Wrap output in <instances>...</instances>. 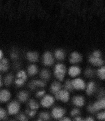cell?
<instances>
[{
  "label": "cell",
  "mask_w": 105,
  "mask_h": 121,
  "mask_svg": "<svg viewBox=\"0 0 105 121\" xmlns=\"http://www.w3.org/2000/svg\"><path fill=\"white\" fill-rule=\"evenodd\" d=\"M66 72L65 66L61 64H57L54 70V74L56 78L60 81H63Z\"/></svg>",
  "instance_id": "1"
},
{
  "label": "cell",
  "mask_w": 105,
  "mask_h": 121,
  "mask_svg": "<svg viewBox=\"0 0 105 121\" xmlns=\"http://www.w3.org/2000/svg\"><path fill=\"white\" fill-rule=\"evenodd\" d=\"M27 79V75L24 71H19L17 74L15 83L18 87L22 86L25 83Z\"/></svg>",
  "instance_id": "2"
},
{
  "label": "cell",
  "mask_w": 105,
  "mask_h": 121,
  "mask_svg": "<svg viewBox=\"0 0 105 121\" xmlns=\"http://www.w3.org/2000/svg\"><path fill=\"white\" fill-rule=\"evenodd\" d=\"M7 108L9 114L14 115L19 112L20 108V105L18 101H13L9 104Z\"/></svg>",
  "instance_id": "3"
},
{
  "label": "cell",
  "mask_w": 105,
  "mask_h": 121,
  "mask_svg": "<svg viewBox=\"0 0 105 121\" xmlns=\"http://www.w3.org/2000/svg\"><path fill=\"white\" fill-rule=\"evenodd\" d=\"M54 103L53 97L50 95H47L42 97L40 101V104L44 108H48L52 106Z\"/></svg>",
  "instance_id": "4"
},
{
  "label": "cell",
  "mask_w": 105,
  "mask_h": 121,
  "mask_svg": "<svg viewBox=\"0 0 105 121\" xmlns=\"http://www.w3.org/2000/svg\"><path fill=\"white\" fill-rule=\"evenodd\" d=\"M55 95V98L57 100H61L65 102H67L69 100V93L66 90H61Z\"/></svg>",
  "instance_id": "5"
},
{
  "label": "cell",
  "mask_w": 105,
  "mask_h": 121,
  "mask_svg": "<svg viewBox=\"0 0 105 121\" xmlns=\"http://www.w3.org/2000/svg\"><path fill=\"white\" fill-rule=\"evenodd\" d=\"M11 95L10 92L7 89H3L0 93V100L2 103H6L10 99Z\"/></svg>",
  "instance_id": "6"
},
{
  "label": "cell",
  "mask_w": 105,
  "mask_h": 121,
  "mask_svg": "<svg viewBox=\"0 0 105 121\" xmlns=\"http://www.w3.org/2000/svg\"><path fill=\"white\" fill-rule=\"evenodd\" d=\"M46 83L44 81L35 80L32 81L29 84L30 88L34 90L37 87H43L45 86Z\"/></svg>",
  "instance_id": "7"
},
{
  "label": "cell",
  "mask_w": 105,
  "mask_h": 121,
  "mask_svg": "<svg viewBox=\"0 0 105 121\" xmlns=\"http://www.w3.org/2000/svg\"><path fill=\"white\" fill-rule=\"evenodd\" d=\"M65 113V111L63 108L59 107H56L52 111V115L53 117L56 119L61 118Z\"/></svg>",
  "instance_id": "8"
},
{
  "label": "cell",
  "mask_w": 105,
  "mask_h": 121,
  "mask_svg": "<svg viewBox=\"0 0 105 121\" xmlns=\"http://www.w3.org/2000/svg\"><path fill=\"white\" fill-rule=\"evenodd\" d=\"M53 59L52 54L49 52H45L43 56V62L45 65H51L53 62Z\"/></svg>",
  "instance_id": "9"
},
{
  "label": "cell",
  "mask_w": 105,
  "mask_h": 121,
  "mask_svg": "<svg viewBox=\"0 0 105 121\" xmlns=\"http://www.w3.org/2000/svg\"><path fill=\"white\" fill-rule=\"evenodd\" d=\"M74 88L77 90H83L85 88V84L82 80L77 79L72 82Z\"/></svg>",
  "instance_id": "10"
},
{
  "label": "cell",
  "mask_w": 105,
  "mask_h": 121,
  "mask_svg": "<svg viewBox=\"0 0 105 121\" xmlns=\"http://www.w3.org/2000/svg\"><path fill=\"white\" fill-rule=\"evenodd\" d=\"M61 86L60 83L57 81L52 82L50 86V91L54 95L61 90Z\"/></svg>",
  "instance_id": "11"
},
{
  "label": "cell",
  "mask_w": 105,
  "mask_h": 121,
  "mask_svg": "<svg viewBox=\"0 0 105 121\" xmlns=\"http://www.w3.org/2000/svg\"><path fill=\"white\" fill-rule=\"evenodd\" d=\"M17 97L19 101L24 103L28 100L29 98V94L26 91H22L18 93Z\"/></svg>",
  "instance_id": "12"
},
{
  "label": "cell",
  "mask_w": 105,
  "mask_h": 121,
  "mask_svg": "<svg viewBox=\"0 0 105 121\" xmlns=\"http://www.w3.org/2000/svg\"><path fill=\"white\" fill-rule=\"evenodd\" d=\"M9 67L8 60L6 59H2L0 63V70L2 72H4L7 71Z\"/></svg>",
  "instance_id": "13"
},
{
  "label": "cell",
  "mask_w": 105,
  "mask_h": 121,
  "mask_svg": "<svg viewBox=\"0 0 105 121\" xmlns=\"http://www.w3.org/2000/svg\"><path fill=\"white\" fill-rule=\"evenodd\" d=\"M27 57L30 61L36 62L38 59V55L37 52H30L27 54Z\"/></svg>",
  "instance_id": "14"
},
{
  "label": "cell",
  "mask_w": 105,
  "mask_h": 121,
  "mask_svg": "<svg viewBox=\"0 0 105 121\" xmlns=\"http://www.w3.org/2000/svg\"><path fill=\"white\" fill-rule=\"evenodd\" d=\"M94 106L96 111L105 109V98L101 99L95 103Z\"/></svg>",
  "instance_id": "15"
},
{
  "label": "cell",
  "mask_w": 105,
  "mask_h": 121,
  "mask_svg": "<svg viewBox=\"0 0 105 121\" xmlns=\"http://www.w3.org/2000/svg\"><path fill=\"white\" fill-rule=\"evenodd\" d=\"M38 72V68L37 66L34 65H31L29 66L28 69V74L31 76L36 75Z\"/></svg>",
  "instance_id": "16"
},
{
  "label": "cell",
  "mask_w": 105,
  "mask_h": 121,
  "mask_svg": "<svg viewBox=\"0 0 105 121\" xmlns=\"http://www.w3.org/2000/svg\"><path fill=\"white\" fill-rule=\"evenodd\" d=\"M73 102L76 106L81 107L84 104V100L83 97L81 96H77L73 99Z\"/></svg>",
  "instance_id": "17"
},
{
  "label": "cell",
  "mask_w": 105,
  "mask_h": 121,
  "mask_svg": "<svg viewBox=\"0 0 105 121\" xmlns=\"http://www.w3.org/2000/svg\"><path fill=\"white\" fill-rule=\"evenodd\" d=\"M80 72V70L79 68L76 67H73L70 68L69 73L71 77H74L78 75Z\"/></svg>",
  "instance_id": "18"
},
{
  "label": "cell",
  "mask_w": 105,
  "mask_h": 121,
  "mask_svg": "<svg viewBox=\"0 0 105 121\" xmlns=\"http://www.w3.org/2000/svg\"><path fill=\"white\" fill-rule=\"evenodd\" d=\"M90 62L94 65L96 66H100L103 63L102 60L100 59V57L95 56H92L90 58Z\"/></svg>",
  "instance_id": "19"
},
{
  "label": "cell",
  "mask_w": 105,
  "mask_h": 121,
  "mask_svg": "<svg viewBox=\"0 0 105 121\" xmlns=\"http://www.w3.org/2000/svg\"><path fill=\"white\" fill-rule=\"evenodd\" d=\"M41 78L44 81H47L50 78V74L49 72L46 69L43 70L40 73Z\"/></svg>",
  "instance_id": "20"
},
{
  "label": "cell",
  "mask_w": 105,
  "mask_h": 121,
  "mask_svg": "<svg viewBox=\"0 0 105 121\" xmlns=\"http://www.w3.org/2000/svg\"><path fill=\"white\" fill-rule=\"evenodd\" d=\"M81 59V56L79 54L76 52H74L72 54L70 62L72 63H75L80 61Z\"/></svg>",
  "instance_id": "21"
},
{
  "label": "cell",
  "mask_w": 105,
  "mask_h": 121,
  "mask_svg": "<svg viewBox=\"0 0 105 121\" xmlns=\"http://www.w3.org/2000/svg\"><path fill=\"white\" fill-rule=\"evenodd\" d=\"M50 116L49 114L46 112H41L39 114V118L38 121H46L49 120Z\"/></svg>",
  "instance_id": "22"
},
{
  "label": "cell",
  "mask_w": 105,
  "mask_h": 121,
  "mask_svg": "<svg viewBox=\"0 0 105 121\" xmlns=\"http://www.w3.org/2000/svg\"><path fill=\"white\" fill-rule=\"evenodd\" d=\"M28 106L30 109L32 110H35L38 108L39 106L38 103L34 99H31L29 101Z\"/></svg>",
  "instance_id": "23"
},
{
  "label": "cell",
  "mask_w": 105,
  "mask_h": 121,
  "mask_svg": "<svg viewBox=\"0 0 105 121\" xmlns=\"http://www.w3.org/2000/svg\"><path fill=\"white\" fill-rule=\"evenodd\" d=\"M13 79V76L11 74H9L6 76L5 78L4 82L6 85L9 86L12 83Z\"/></svg>",
  "instance_id": "24"
},
{
  "label": "cell",
  "mask_w": 105,
  "mask_h": 121,
  "mask_svg": "<svg viewBox=\"0 0 105 121\" xmlns=\"http://www.w3.org/2000/svg\"><path fill=\"white\" fill-rule=\"evenodd\" d=\"M95 89V85L92 82L89 83L87 86V92L88 95H91Z\"/></svg>",
  "instance_id": "25"
},
{
  "label": "cell",
  "mask_w": 105,
  "mask_h": 121,
  "mask_svg": "<svg viewBox=\"0 0 105 121\" xmlns=\"http://www.w3.org/2000/svg\"><path fill=\"white\" fill-rule=\"evenodd\" d=\"M99 77L102 80L105 79V67H102L99 69L98 71Z\"/></svg>",
  "instance_id": "26"
},
{
  "label": "cell",
  "mask_w": 105,
  "mask_h": 121,
  "mask_svg": "<svg viewBox=\"0 0 105 121\" xmlns=\"http://www.w3.org/2000/svg\"><path fill=\"white\" fill-rule=\"evenodd\" d=\"M7 114L6 112L3 108L0 109V119L1 120H5L7 118Z\"/></svg>",
  "instance_id": "27"
},
{
  "label": "cell",
  "mask_w": 105,
  "mask_h": 121,
  "mask_svg": "<svg viewBox=\"0 0 105 121\" xmlns=\"http://www.w3.org/2000/svg\"><path fill=\"white\" fill-rule=\"evenodd\" d=\"M55 56L56 58L58 60L63 59L64 57V54L63 52L60 50L57 51L55 52Z\"/></svg>",
  "instance_id": "28"
},
{
  "label": "cell",
  "mask_w": 105,
  "mask_h": 121,
  "mask_svg": "<svg viewBox=\"0 0 105 121\" xmlns=\"http://www.w3.org/2000/svg\"><path fill=\"white\" fill-rule=\"evenodd\" d=\"M65 86L66 89L70 91H72L74 88L72 82L69 81H66Z\"/></svg>",
  "instance_id": "29"
},
{
  "label": "cell",
  "mask_w": 105,
  "mask_h": 121,
  "mask_svg": "<svg viewBox=\"0 0 105 121\" xmlns=\"http://www.w3.org/2000/svg\"><path fill=\"white\" fill-rule=\"evenodd\" d=\"M45 91L42 90L39 91L36 93V96L39 98H42L44 97L45 95Z\"/></svg>",
  "instance_id": "30"
},
{
  "label": "cell",
  "mask_w": 105,
  "mask_h": 121,
  "mask_svg": "<svg viewBox=\"0 0 105 121\" xmlns=\"http://www.w3.org/2000/svg\"><path fill=\"white\" fill-rule=\"evenodd\" d=\"M17 119L20 121H25L28 120V119L26 115L23 114H19L17 117Z\"/></svg>",
  "instance_id": "31"
},
{
  "label": "cell",
  "mask_w": 105,
  "mask_h": 121,
  "mask_svg": "<svg viewBox=\"0 0 105 121\" xmlns=\"http://www.w3.org/2000/svg\"><path fill=\"white\" fill-rule=\"evenodd\" d=\"M97 118L100 120H105V112L99 113L97 115Z\"/></svg>",
  "instance_id": "32"
},
{
  "label": "cell",
  "mask_w": 105,
  "mask_h": 121,
  "mask_svg": "<svg viewBox=\"0 0 105 121\" xmlns=\"http://www.w3.org/2000/svg\"><path fill=\"white\" fill-rule=\"evenodd\" d=\"M26 112L27 114H28L29 116L31 117H34L36 113V111L34 110L31 111V112H30V111L28 110H27Z\"/></svg>",
  "instance_id": "33"
},
{
  "label": "cell",
  "mask_w": 105,
  "mask_h": 121,
  "mask_svg": "<svg viewBox=\"0 0 105 121\" xmlns=\"http://www.w3.org/2000/svg\"><path fill=\"white\" fill-rule=\"evenodd\" d=\"M79 111L78 109H74L71 112V115L72 116H74L78 115L79 114Z\"/></svg>",
  "instance_id": "34"
},
{
  "label": "cell",
  "mask_w": 105,
  "mask_h": 121,
  "mask_svg": "<svg viewBox=\"0 0 105 121\" xmlns=\"http://www.w3.org/2000/svg\"><path fill=\"white\" fill-rule=\"evenodd\" d=\"M88 110L89 112L92 113H94L96 111L94 106H90L88 107Z\"/></svg>",
  "instance_id": "35"
},
{
  "label": "cell",
  "mask_w": 105,
  "mask_h": 121,
  "mask_svg": "<svg viewBox=\"0 0 105 121\" xmlns=\"http://www.w3.org/2000/svg\"><path fill=\"white\" fill-rule=\"evenodd\" d=\"M94 56L96 57H100V52H95L94 53Z\"/></svg>",
  "instance_id": "36"
},
{
  "label": "cell",
  "mask_w": 105,
  "mask_h": 121,
  "mask_svg": "<svg viewBox=\"0 0 105 121\" xmlns=\"http://www.w3.org/2000/svg\"><path fill=\"white\" fill-rule=\"evenodd\" d=\"M92 72L91 70H88L87 71L86 73V75L88 77H90L92 75Z\"/></svg>",
  "instance_id": "37"
},
{
  "label": "cell",
  "mask_w": 105,
  "mask_h": 121,
  "mask_svg": "<svg viewBox=\"0 0 105 121\" xmlns=\"http://www.w3.org/2000/svg\"><path fill=\"white\" fill-rule=\"evenodd\" d=\"M11 57L13 59H16L17 57V55L15 53H13L11 54Z\"/></svg>",
  "instance_id": "38"
},
{
  "label": "cell",
  "mask_w": 105,
  "mask_h": 121,
  "mask_svg": "<svg viewBox=\"0 0 105 121\" xmlns=\"http://www.w3.org/2000/svg\"><path fill=\"white\" fill-rule=\"evenodd\" d=\"M85 121H94V119L92 118L89 117L87 118L85 120Z\"/></svg>",
  "instance_id": "39"
},
{
  "label": "cell",
  "mask_w": 105,
  "mask_h": 121,
  "mask_svg": "<svg viewBox=\"0 0 105 121\" xmlns=\"http://www.w3.org/2000/svg\"><path fill=\"white\" fill-rule=\"evenodd\" d=\"M75 120L77 121H83V120L81 118L79 117H77L75 119Z\"/></svg>",
  "instance_id": "40"
},
{
  "label": "cell",
  "mask_w": 105,
  "mask_h": 121,
  "mask_svg": "<svg viewBox=\"0 0 105 121\" xmlns=\"http://www.w3.org/2000/svg\"><path fill=\"white\" fill-rule=\"evenodd\" d=\"M61 121H70L71 120L68 118H65L62 119Z\"/></svg>",
  "instance_id": "41"
},
{
  "label": "cell",
  "mask_w": 105,
  "mask_h": 121,
  "mask_svg": "<svg viewBox=\"0 0 105 121\" xmlns=\"http://www.w3.org/2000/svg\"><path fill=\"white\" fill-rule=\"evenodd\" d=\"M3 56V54L2 51L1 50L0 51V59L1 60L2 59Z\"/></svg>",
  "instance_id": "42"
},
{
  "label": "cell",
  "mask_w": 105,
  "mask_h": 121,
  "mask_svg": "<svg viewBox=\"0 0 105 121\" xmlns=\"http://www.w3.org/2000/svg\"><path fill=\"white\" fill-rule=\"evenodd\" d=\"M1 78V76H0V87L2 86L3 85V81Z\"/></svg>",
  "instance_id": "43"
}]
</instances>
